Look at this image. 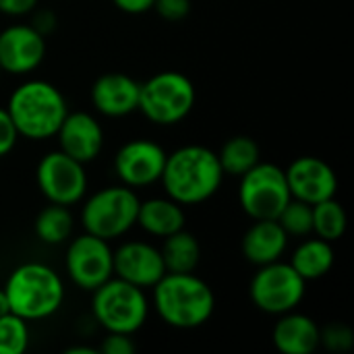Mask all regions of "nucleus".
Instances as JSON below:
<instances>
[{
    "mask_svg": "<svg viewBox=\"0 0 354 354\" xmlns=\"http://www.w3.org/2000/svg\"><path fill=\"white\" fill-rule=\"evenodd\" d=\"M290 199L286 174L276 164L257 162L241 176L239 201L251 220H276Z\"/></svg>",
    "mask_w": 354,
    "mask_h": 354,
    "instance_id": "nucleus-8",
    "label": "nucleus"
},
{
    "mask_svg": "<svg viewBox=\"0 0 354 354\" xmlns=\"http://www.w3.org/2000/svg\"><path fill=\"white\" fill-rule=\"evenodd\" d=\"M135 351L137 344L133 342V334H118V332H108L97 348V353L102 354H133Z\"/></svg>",
    "mask_w": 354,
    "mask_h": 354,
    "instance_id": "nucleus-30",
    "label": "nucleus"
},
{
    "mask_svg": "<svg viewBox=\"0 0 354 354\" xmlns=\"http://www.w3.org/2000/svg\"><path fill=\"white\" fill-rule=\"evenodd\" d=\"M6 112L15 122L19 137L41 141L56 135L68 114V104L62 91L50 81L29 79L15 87L6 104Z\"/></svg>",
    "mask_w": 354,
    "mask_h": 354,
    "instance_id": "nucleus-2",
    "label": "nucleus"
},
{
    "mask_svg": "<svg viewBox=\"0 0 354 354\" xmlns=\"http://www.w3.org/2000/svg\"><path fill=\"white\" fill-rule=\"evenodd\" d=\"M33 29H37L44 37L48 33H52L56 29V15L52 10H39L33 15V23H31Z\"/></svg>",
    "mask_w": 354,
    "mask_h": 354,
    "instance_id": "nucleus-33",
    "label": "nucleus"
},
{
    "mask_svg": "<svg viewBox=\"0 0 354 354\" xmlns=\"http://www.w3.org/2000/svg\"><path fill=\"white\" fill-rule=\"evenodd\" d=\"M2 290L6 295L8 311L25 322L52 317L64 301L62 278L50 266L37 261L17 266Z\"/></svg>",
    "mask_w": 354,
    "mask_h": 354,
    "instance_id": "nucleus-4",
    "label": "nucleus"
},
{
    "mask_svg": "<svg viewBox=\"0 0 354 354\" xmlns=\"http://www.w3.org/2000/svg\"><path fill=\"white\" fill-rule=\"evenodd\" d=\"M116 8H120L122 12H129V15H143L147 10L153 8V2L156 0H112Z\"/></svg>",
    "mask_w": 354,
    "mask_h": 354,
    "instance_id": "nucleus-34",
    "label": "nucleus"
},
{
    "mask_svg": "<svg viewBox=\"0 0 354 354\" xmlns=\"http://www.w3.org/2000/svg\"><path fill=\"white\" fill-rule=\"evenodd\" d=\"M224 176L216 151L203 145H183L166 156L160 183L166 197L185 207L212 199Z\"/></svg>",
    "mask_w": 354,
    "mask_h": 354,
    "instance_id": "nucleus-1",
    "label": "nucleus"
},
{
    "mask_svg": "<svg viewBox=\"0 0 354 354\" xmlns=\"http://www.w3.org/2000/svg\"><path fill=\"white\" fill-rule=\"evenodd\" d=\"M218 160H220V166H222L224 174L241 178L257 162H261V151H259V145H257V141L253 137L234 135L220 147Z\"/></svg>",
    "mask_w": 354,
    "mask_h": 354,
    "instance_id": "nucleus-23",
    "label": "nucleus"
},
{
    "mask_svg": "<svg viewBox=\"0 0 354 354\" xmlns=\"http://www.w3.org/2000/svg\"><path fill=\"white\" fill-rule=\"evenodd\" d=\"M139 85L131 75L106 73L91 87V104L108 118L129 116L139 108Z\"/></svg>",
    "mask_w": 354,
    "mask_h": 354,
    "instance_id": "nucleus-17",
    "label": "nucleus"
},
{
    "mask_svg": "<svg viewBox=\"0 0 354 354\" xmlns=\"http://www.w3.org/2000/svg\"><path fill=\"white\" fill-rule=\"evenodd\" d=\"M19 133L15 129V122L10 120L6 108H0V158L8 156L17 145Z\"/></svg>",
    "mask_w": 354,
    "mask_h": 354,
    "instance_id": "nucleus-31",
    "label": "nucleus"
},
{
    "mask_svg": "<svg viewBox=\"0 0 354 354\" xmlns=\"http://www.w3.org/2000/svg\"><path fill=\"white\" fill-rule=\"evenodd\" d=\"M153 305L166 326L176 330H195L207 324L214 315L216 297L209 284L193 272H166L153 286Z\"/></svg>",
    "mask_w": 354,
    "mask_h": 354,
    "instance_id": "nucleus-3",
    "label": "nucleus"
},
{
    "mask_svg": "<svg viewBox=\"0 0 354 354\" xmlns=\"http://www.w3.org/2000/svg\"><path fill=\"white\" fill-rule=\"evenodd\" d=\"M164 274L166 266L162 253L149 243L129 241L114 251V276L133 286L153 288Z\"/></svg>",
    "mask_w": 354,
    "mask_h": 354,
    "instance_id": "nucleus-15",
    "label": "nucleus"
},
{
    "mask_svg": "<svg viewBox=\"0 0 354 354\" xmlns=\"http://www.w3.org/2000/svg\"><path fill=\"white\" fill-rule=\"evenodd\" d=\"M37 8V0H0V12L8 17H23Z\"/></svg>",
    "mask_w": 354,
    "mask_h": 354,
    "instance_id": "nucleus-32",
    "label": "nucleus"
},
{
    "mask_svg": "<svg viewBox=\"0 0 354 354\" xmlns=\"http://www.w3.org/2000/svg\"><path fill=\"white\" fill-rule=\"evenodd\" d=\"M187 216L180 203L170 197H153L139 203L137 224L151 236L166 239L185 228Z\"/></svg>",
    "mask_w": 354,
    "mask_h": 354,
    "instance_id": "nucleus-20",
    "label": "nucleus"
},
{
    "mask_svg": "<svg viewBox=\"0 0 354 354\" xmlns=\"http://www.w3.org/2000/svg\"><path fill=\"white\" fill-rule=\"evenodd\" d=\"M166 151L151 139L127 141L114 156V172L118 180L131 189L151 187L160 183L166 164Z\"/></svg>",
    "mask_w": 354,
    "mask_h": 354,
    "instance_id": "nucleus-12",
    "label": "nucleus"
},
{
    "mask_svg": "<svg viewBox=\"0 0 354 354\" xmlns=\"http://www.w3.org/2000/svg\"><path fill=\"white\" fill-rule=\"evenodd\" d=\"M0 73H2V66H0Z\"/></svg>",
    "mask_w": 354,
    "mask_h": 354,
    "instance_id": "nucleus-37",
    "label": "nucleus"
},
{
    "mask_svg": "<svg viewBox=\"0 0 354 354\" xmlns=\"http://www.w3.org/2000/svg\"><path fill=\"white\" fill-rule=\"evenodd\" d=\"M319 346L330 353H348L354 346V332L344 324H330L319 330Z\"/></svg>",
    "mask_w": 354,
    "mask_h": 354,
    "instance_id": "nucleus-28",
    "label": "nucleus"
},
{
    "mask_svg": "<svg viewBox=\"0 0 354 354\" xmlns=\"http://www.w3.org/2000/svg\"><path fill=\"white\" fill-rule=\"evenodd\" d=\"M305 292L307 282L295 272L290 263H284L280 259L268 266H259L249 286V297L253 305L270 315L295 311L305 299Z\"/></svg>",
    "mask_w": 354,
    "mask_h": 354,
    "instance_id": "nucleus-9",
    "label": "nucleus"
},
{
    "mask_svg": "<svg viewBox=\"0 0 354 354\" xmlns=\"http://www.w3.org/2000/svg\"><path fill=\"white\" fill-rule=\"evenodd\" d=\"M73 228H75V218H73L71 209L66 205H58V203L46 205L33 222L35 236L46 245L66 243L73 234Z\"/></svg>",
    "mask_w": 354,
    "mask_h": 354,
    "instance_id": "nucleus-24",
    "label": "nucleus"
},
{
    "mask_svg": "<svg viewBox=\"0 0 354 354\" xmlns=\"http://www.w3.org/2000/svg\"><path fill=\"white\" fill-rule=\"evenodd\" d=\"M64 268L77 288L93 292L114 276V251L110 241L89 232L75 236L68 243Z\"/></svg>",
    "mask_w": 354,
    "mask_h": 354,
    "instance_id": "nucleus-10",
    "label": "nucleus"
},
{
    "mask_svg": "<svg viewBox=\"0 0 354 354\" xmlns=\"http://www.w3.org/2000/svg\"><path fill=\"white\" fill-rule=\"evenodd\" d=\"M243 255L253 266H268L278 259L288 249V234L278 220H255L243 236Z\"/></svg>",
    "mask_w": 354,
    "mask_h": 354,
    "instance_id": "nucleus-18",
    "label": "nucleus"
},
{
    "mask_svg": "<svg viewBox=\"0 0 354 354\" xmlns=\"http://www.w3.org/2000/svg\"><path fill=\"white\" fill-rule=\"evenodd\" d=\"M97 348H89V346H71L66 354H95Z\"/></svg>",
    "mask_w": 354,
    "mask_h": 354,
    "instance_id": "nucleus-35",
    "label": "nucleus"
},
{
    "mask_svg": "<svg viewBox=\"0 0 354 354\" xmlns=\"http://www.w3.org/2000/svg\"><path fill=\"white\" fill-rule=\"evenodd\" d=\"M60 151L81 164L93 162L104 149V129L89 112H68L56 131Z\"/></svg>",
    "mask_w": 354,
    "mask_h": 354,
    "instance_id": "nucleus-16",
    "label": "nucleus"
},
{
    "mask_svg": "<svg viewBox=\"0 0 354 354\" xmlns=\"http://www.w3.org/2000/svg\"><path fill=\"white\" fill-rule=\"evenodd\" d=\"M346 224H348L346 212L342 203L336 201V197L313 205V234L315 236L328 243H334L344 236Z\"/></svg>",
    "mask_w": 354,
    "mask_h": 354,
    "instance_id": "nucleus-25",
    "label": "nucleus"
},
{
    "mask_svg": "<svg viewBox=\"0 0 354 354\" xmlns=\"http://www.w3.org/2000/svg\"><path fill=\"white\" fill-rule=\"evenodd\" d=\"M139 195L127 185L106 187L95 191L81 209V224L85 232L104 241H114L127 234L137 224Z\"/></svg>",
    "mask_w": 354,
    "mask_h": 354,
    "instance_id": "nucleus-7",
    "label": "nucleus"
},
{
    "mask_svg": "<svg viewBox=\"0 0 354 354\" xmlns=\"http://www.w3.org/2000/svg\"><path fill=\"white\" fill-rule=\"evenodd\" d=\"M91 313L106 332L135 334L147 322L149 303L143 288L112 276L93 290Z\"/></svg>",
    "mask_w": 354,
    "mask_h": 354,
    "instance_id": "nucleus-6",
    "label": "nucleus"
},
{
    "mask_svg": "<svg viewBox=\"0 0 354 354\" xmlns=\"http://www.w3.org/2000/svg\"><path fill=\"white\" fill-rule=\"evenodd\" d=\"M156 12L168 21V23H178L189 17L191 12V0H156L153 2Z\"/></svg>",
    "mask_w": 354,
    "mask_h": 354,
    "instance_id": "nucleus-29",
    "label": "nucleus"
},
{
    "mask_svg": "<svg viewBox=\"0 0 354 354\" xmlns=\"http://www.w3.org/2000/svg\"><path fill=\"white\" fill-rule=\"evenodd\" d=\"M319 326L303 313H282L274 326L272 340L282 354H313L319 348Z\"/></svg>",
    "mask_w": 354,
    "mask_h": 354,
    "instance_id": "nucleus-19",
    "label": "nucleus"
},
{
    "mask_svg": "<svg viewBox=\"0 0 354 354\" xmlns=\"http://www.w3.org/2000/svg\"><path fill=\"white\" fill-rule=\"evenodd\" d=\"M195 85L178 71H162L139 85L141 114L160 127H172L185 120L195 106Z\"/></svg>",
    "mask_w": 354,
    "mask_h": 354,
    "instance_id": "nucleus-5",
    "label": "nucleus"
},
{
    "mask_svg": "<svg viewBox=\"0 0 354 354\" xmlns=\"http://www.w3.org/2000/svg\"><path fill=\"white\" fill-rule=\"evenodd\" d=\"M166 272L172 274H189L195 272L201 259V247L199 241L187 232L185 228L166 236L164 239V247L160 249Z\"/></svg>",
    "mask_w": 354,
    "mask_h": 354,
    "instance_id": "nucleus-22",
    "label": "nucleus"
},
{
    "mask_svg": "<svg viewBox=\"0 0 354 354\" xmlns=\"http://www.w3.org/2000/svg\"><path fill=\"white\" fill-rule=\"evenodd\" d=\"M4 313H8V303H6V295H4V290L0 288V315H4Z\"/></svg>",
    "mask_w": 354,
    "mask_h": 354,
    "instance_id": "nucleus-36",
    "label": "nucleus"
},
{
    "mask_svg": "<svg viewBox=\"0 0 354 354\" xmlns=\"http://www.w3.org/2000/svg\"><path fill=\"white\" fill-rule=\"evenodd\" d=\"M288 236H309L313 234V205L290 199L276 218Z\"/></svg>",
    "mask_w": 354,
    "mask_h": 354,
    "instance_id": "nucleus-27",
    "label": "nucleus"
},
{
    "mask_svg": "<svg viewBox=\"0 0 354 354\" xmlns=\"http://www.w3.org/2000/svg\"><path fill=\"white\" fill-rule=\"evenodd\" d=\"M334 249H332V243L315 236V239H307L303 241L295 253H292V259H290V266L295 268V272L305 280H319L324 278L332 268H334Z\"/></svg>",
    "mask_w": 354,
    "mask_h": 354,
    "instance_id": "nucleus-21",
    "label": "nucleus"
},
{
    "mask_svg": "<svg viewBox=\"0 0 354 354\" xmlns=\"http://www.w3.org/2000/svg\"><path fill=\"white\" fill-rule=\"evenodd\" d=\"M286 183L290 189L292 199H301L309 205L336 197L338 191V176L334 168L315 158V156H301L284 170Z\"/></svg>",
    "mask_w": 354,
    "mask_h": 354,
    "instance_id": "nucleus-13",
    "label": "nucleus"
},
{
    "mask_svg": "<svg viewBox=\"0 0 354 354\" xmlns=\"http://www.w3.org/2000/svg\"><path fill=\"white\" fill-rule=\"evenodd\" d=\"M46 56V37L31 25H8L0 31V66L10 75L35 71Z\"/></svg>",
    "mask_w": 354,
    "mask_h": 354,
    "instance_id": "nucleus-14",
    "label": "nucleus"
},
{
    "mask_svg": "<svg viewBox=\"0 0 354 354\" xmlns=\"http://www.w3.org/2000/svg\"><path fill=\"white\" fill-rule=\"evenodd\" d=\"M29 348V326L15 313L0 315V354H23Z\"/></svg>",
    "mask_w": 354,
    "mask_h": 354,
    "instance_id": "nucleus-26",
    "label": "nucleus"
},
{
    "mask_svg": "<svg viewBox=\"0 0 354 354\" xmlns=\"http://www.w3.org/2000/svg\"><path fill=\"white\" fill-rule=\"evenodd\" d=\"M35 180L41 195L50 203H58L66 207L79 203L87 193L85 164L73 160L60 149L48 151L39 160L35 168Z\"/></svg>",
    "mask_w": 354,
    "mask_h": 354,
    "instance_id": "nucleus-11",
    "label": "nucleus"
}]
</instances>
